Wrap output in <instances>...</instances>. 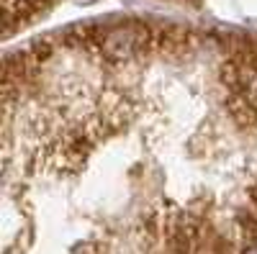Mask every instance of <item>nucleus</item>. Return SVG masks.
Instances as JSON below:
<instances>
[{
	"label": "nucleus",
	"instance_id": "obj_1",
	"mask_svg": "<svg viewBox=\"0 0 257 254\" xmlns=\"http://www.w3.org/2000/svg\"><path fill=\"white\" fill-rule=\"evenodd\" d=\"M149 47H155V31L142 24H126L118 29H105L98 49L111 62H128L142 57Z\"/></svg>",
	"mask_w": 257,
	"mask_h": 254
}]
</instances>
